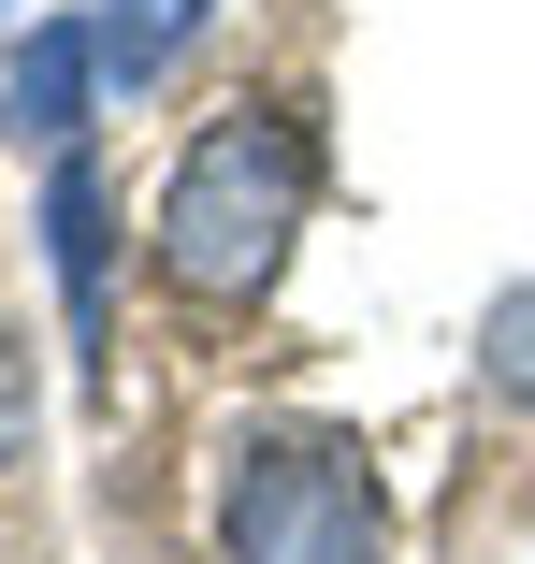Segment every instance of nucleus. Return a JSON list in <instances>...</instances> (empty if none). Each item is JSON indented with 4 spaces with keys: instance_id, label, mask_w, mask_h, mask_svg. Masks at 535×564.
<instances>
[{
    "instance_id": "1",
    "label": "nucleus",
    "mask_w": 535,
    "mask_h": 564,
    "mask_svg": "<svg viewBox=\"0 0 535 564\" xmlns=\"http://www.w3.org/2000/svg\"><path fill=\"white\" fill-rule=\"evenodd\" d=\"M318 203V131L304 101H232L160 188V275L188 304H261L290 275V232Z\"/></svg>"
},
{
    "instance_id": "2",
    "label": "nucleus",
    "mask_w": 535,
    "mask_h": 564,
    "mask_svg": "<svg viewBox=\"0 0 535 564\" xmlns=\"http://www.w3.org/2000/svg\"><path fill=\"white\" fill-rule=\"evenodd\" d=\"M218 550L232 564H391V478L318 420H247L218 448Z\"/></svg>"
},
{
    "instance_id": "3",
    "label": "nucleus",
    "mask_w": 535,
    "mask_h": 564,
    "mask_svg": "<svg viewBox=\"0 0 535 564\" xmlns=\"http://www.w3.org/2000/svg\"><path fill=\"white\" fill-rule=\"evenodd\" d=\"M44 261H58L73 362L101 377V348H117V232H101V160L87 145H58V174H44Z\"/></svg>"
},
{
    "instance_id": "4",
    "label": "nucleus",
    "mask_w": 535,
    "mask_h": 564,
    "mask_svg": "<svg viewBox=\"0 0 535 564\" xmlns=\"http://www.w3.org/2000/svg\"><path fill=\"white\" fill-rule=\"evenodd\" d=\"M87 101H101V15H44V30H15L0 117H15L30 145H73V131H87Z\"/></svg>"
},
{
    "instance_id": "5",
    "label": "nucleus",
    "mask_w": 535,
    "mask_h": 564,
    "mask_svg": "<svg viewBox=\"0 0 535 564\" xmlns=\"http://www.w3.org/2000/svg\"><path fill=\"white\" fill-rule=\"evenodd\" d=\"M203 15H218V0H101V87H160L203 44Z\"/></svg>"
},
{
    "instance_id": "6",
    "label": "nucleus",
    "mask_w": 535,
    "mask_h": 564,
    "mask_svg": "<svg viewBox=\"0 0 535 564\" xmlns=\"http://www.w3.org/2000/svg\"><path fill=\"white\" fill-rule=\"evenodd\" d=\"M478 377H492V391H506V405L535 420V275L478 304Z\"/></svg>"
},
{
    "instance_id": "7",
    "label": "nucleus",
    "mask_w": 535,
    "mask_h": 564,
    "mask_svg": "<svg viewBox=\"0 0 535 564\" xmlns=\"http://www.w3.org/2000/svg\"><path fill=\"white\" fill-rule=\"evenodd\" d=\"M30 420H44V377H30V333L0 318V478L30 464Z\"/></svg>"
}]
</instances>
